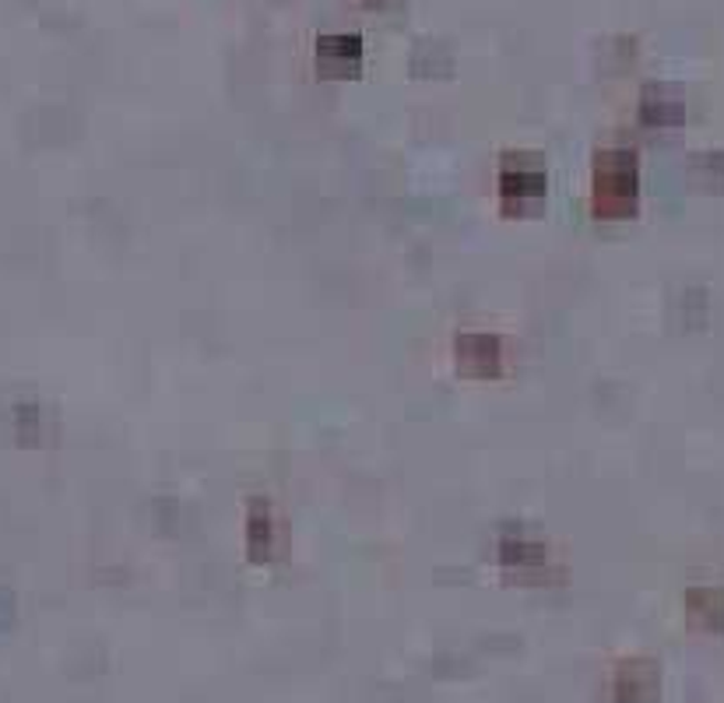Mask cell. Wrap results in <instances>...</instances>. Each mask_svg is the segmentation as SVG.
Instances as JSON below:
<instances>
[{
    "label": "cell",
    "instance_id": "6da1fadb",
    "mask_svg": "<svg viewBox=\"0 0 724 703\" xmlns=\"http://www.w3.org/2000/svg\"><path fill=\"white\" fill-rule=\"evenodd\" d=\"M640 190V169L630 148H608L595 162V204L601 215L634 212Z\"/></svg>",
    "mask_w": 724,
    "mask_h": 703
},
{
    "label": "cell",
    "instance_id": "7a4b0ae2",
    "mask_svg": "<svg viewBox=\"0 0 724 703\" xmlns=\"http://www.w3.org/2000/svg\"><path fill=\"white\" fill-rule=\"evenodd\" d=\"M500 194L510 204L539 201L545 194V173L542 166H531L528 159H510L500 169Z\"/></svg>",
    "mask_w": 724,
    "mask_h": 703
},
{
    "label": "cell",
    "instance_id": "3957f363",
    "mask_svg": "<svg viewBox=\"0 0 724 703\" xmlns=\"http://www.w3.org/2000/svg\"><path fill=\"white\" fill-rule=\"evenodd\" d=\"M317 64L323 74H352L362 64L359 35H323L317 43Z\"/></svg>",
    "mask_w": 724,
    "mask_h": 703
},
{
    "label": "cell",
    "instance_id": "277c9868",
    "mask_svg": "<svg viewBox=\"0 0 724 703\" xmlns=\"http://www.w3.org/2000/svg\"><path fill=\"white\" fill-rule=\"evenodd\" d=\"M457 363L475 373H497L503 363V345L492 334H461L457 338Z\"/></svg>",
    "mask_w": 724,
    "mask_h": 703
},
{
    "label": "cell",
    "instance_id": "5b68a950",
    "mask_svg": "<svg viewBox=\"0 0 724 703\" xmlns=\"http://www.w3.org/2000/svg\"><path fill=\"white\" fill-rule=\"evenodd\" d=\"M658 693V669L654 661H626L616 672V696L619 700H643Z\"/></svg>",
    "mask_w": 724,
    "mask_h": 703
},
{
    "label": "cell",
    "instance_id": "8992f818",
    "mask_svg": "<svg viewBox=\"0 0 724 703\" xmlns=\"http://www.w3.org/2000/svg\"><path fill=\"white\" fill-rule=\"evenodd\" d=\"M682 99L679 95H669V92H661V88H651L640 99V120L647 124V127H675V124H682Z\"/></svg>",
    "mask_w": 724,
    "mask_h": 703
},
{
    "label": "cell",
    "instance_id": "52a82bcc",
    "mask_svg": "<svg viewBox=\"0 0 724 703\" xmlns=\"http://www.w3.org/2000/svg\"><path fill=\"white\" fill-rule=\"evenodd\" d=\"M500 560H503V566H513V569H531V566H542L545 548H542V542H531L528 535L510 531V535H503V542H500Z\"/></svg>",
    "mask_w": 724,
    "mask_h": 703
},
{
    "label": "cell",
    "instance_id": "ba28073f",
    "mask_svg": "<svg viewBox=\"0 0 724 703\" xmlns=\"http://www.w3.org/2000/svg\"><path fill=\"white\" fill-rule=\"evenodd\" d=\"M246 539H251V556H254V560H268L272 542H275V528H272L268 510H264L260 503L254 507L251 524H246Z\"/></svg>",
    "mask_w": 724,
    "mask_h": 703
},
{
    "label": "cell",
    "instance_id": "9c48e42d",
    "mask_svg": "<svg viewBox=\"0 0 724 703\" xmlns=\"http://www.w3.org/2000/svg\"><path fill=\"white\" fill-rule=\"evenodd\" d=\"M690 613L711 630H724V595L721 592H690Z\"/></svg>",
    "mask_w": 724,
    "mask_h": 703
},
{
    "label": "cell",
    "instance_id": "30bf717a",
    "mask_svg": "<svg viewBox=\"0 0 724 703\" xmlns=\"http://www.w3.org/2000/svg\"><path fill=\"white\" fill-rule=\"evenodd\" d=\"M690 173L703 183V187H714V190H721L724 187V156H700V159H693V169Z\"/></svg>",
    "mask_w": 724,
    "mask_h": 703
},
{
    "label": "cell",
    "instance_id": "8fae6325",
    "mask_svg": "<svg viewBox=\"0 0 724 703\" xmlns=\"http://www.w3.org/2000/svg\"><path fill=\"white\" fill-rule=\"evenodd\" d=\"M11 622H14V598H11V592L0 587V630H8Z\"/></svg>",
    "mask_w": 724,
    "mask_h": 703
},
{
    "label": "cell",
    "instance_id": "7c38bea8",
    "mask_svg": "<svg viewBox=\"0 0 724 703\" xmlns=\"http://www.w3.org/2000/svg\"><path fill=\"white\" fill-rule=\"evenodd\" d=\"M362 4H380V0H362Z\"/></svg>",
    "mask_w": 724,
    "mask_h": 703
}]
</instances>
